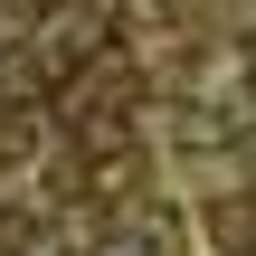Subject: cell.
<instances>
[{"mask_svg": "<svg viewBox=\"0 0 256 256\" xmlns=\"http://www.w3.org/2000/svg\"><path fill=\"white\" fill-rule=\"evenodd\" d=\"M19 28H28V19H19V0H0V57L19 48Z\"/></svg>", "mask_w": 256, "mask_h": 256, "instance_id": "obj_1", "label": "cell"}, {"mask_svg": "<svg viewBox=\"0 0 256 256\" xmlns=\"http://www.w3.org/2000/svg\"><path fill=\"white\" fill-rule=\"evenodd\" d=\"M104 256H142V247H104Z\"/></svg>", "mask_w": 256, "mask_h": 256, "instance_id": "obj_2", "label": "cell"}]
</instances>
